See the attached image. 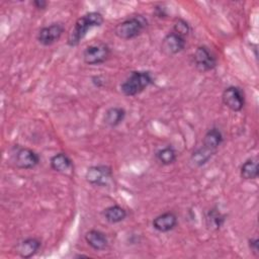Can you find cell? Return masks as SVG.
I'll return each instance as SVG.
<instances>
[{
    "label": "cell",
    "instance_id": "cell-4",
    "mask_svg": "<svg viewBox=\"0 0 259 259\" xmlns=\"http://www.w3.org/2000/svg\"><path fill=\"white\" fill-rule=\"evenodd\" d=\"M110 56V48L103 41L93 42L83 51V61L89 66H97L105 63Z\"/></svg>",
    "mask_w": 259,
    "mask_h": 259
},
{
    "label": "cell",
    "instance_id": "cell-21",
    "mask_svg": "<svg viewBox=\"0 0 259 259\" xmlns=\"http://www.w3.org/2000/svg\"><path fill=\"white\" fill-rule=\"evenodd\" d=\"M156 159L165 166L173 164L177 159V153L176 150L172 146H166L164 148L159 149L156 154Z\"/></svg>",
    "mask_w": 259,
    "mask_h": 259
},
{
    "label": "cell",
    "instance_id": "cell-8",
    "mask_svg": "<svg viewBox=\"0 0 259 259\" xmlns=\"http://www.w3.org/2000/svg\"><path fill=\"white\" fill-rule=\"evenodd\" d=\"M222 101L230 110L239 112L245 106V93L243 89L238 86H228L222 93Z\"/></svg>",
    "mask_w": 259,
    "mask_h": 259
},
{
    "label": "cell",
    "instance_id": "cell-1",
    "mask_svg": "<svg viewBox=\"0 0 259 259\" xmlns=\"http://www.w3.org/2000/svg\"><path fill=\"white\" fill-rule=\"evenodd\" d=\"M103 22V15L98 11H90L80 16L68 35L67 45L69 47H77L86 36L88 30L93 27L101 26Z\"/></svg>",
    "mask_w": 259,
    "mask_h": 259
},
{
    "label": "cell",
    "instance_id": "cell-7",
    "mask_svg": "<svg viewBox=\"0 0 259 259\" xmlns=\"http://www.w3.org/2000/svg\"><path fill=\"white\" fill-rule=\"evenodd\" d=\"M192 59L195 68L202 73L213 70L218 65L214 54L206 46L197 47L193 53Z\"/></svg>",
    "mask_w": 259,
    "mask_h": 259
},
{
    "label": "cell",
    "instance_id": "cell-22",
    "mask_svg": "<svg viewBox=\"0 0 259 259\" xmlns=\"http://www.w3.org/2000/svg\"><path fill=\"white\" fill-rule=\"evenodd\" d=\"M173 32L185 37L189 34L190 32V25L189 23L183 19V18H177L176 21L174 22V25H173V29H172Z\"/></svg>",
    "mask_w": 259,
    "mask_h": 259
},
{
    "label": "cell",
    "instance_id": "cell-16",
    "mask_svg": "<svg viewBox=\"0 0 259 259\" xmlns=\"http://www.w3.org/2000/svg\"><path fill=\"white\" fill-rule=\"evenodd\" d=\"M50 166L58 173H66L72 169L73 161L66 153L60 152L51 157Z\"/></svg>",
    "mask_w": 259,
    "mask_h": 259
},
{
    "label": "cell",
    "instance_id": "cell-12",
    "mask_svg": "<svg viewBox=\"0 0 259 259\" xmlns=\"http://www.w3.org/2000/svg\"><path fill=\"white\" fill-rule=\"evenodd\" d=\"M84 239L88 246L95 251H102L108 245V238L106 234L100 230H89L88 232H86Z\"/></svg>",
    "mask_w": 259,
    "mask_h": 259
},
{
    "label": "cell",
    "instance_id": "cell-23",
    "mask_svg": "<svg viewBox=\"0 0 259 259\" xmlns=\"http://www.w3.org/2000/svg\"><path fill=\"white\" fill-rule=\"evenodd\" d=\"M248 247L254 256H259V241L257 238H250L248 240Z\"/></svg>",
    "mask_w": 259,
    "mask_h": 259
},
{
    "label": "cell",
    "instance_id": "cell-14",
    "mask_svg": "<svg viewBox=\"0 0 259 259\" xmlns=\"http://www.w3.org/2000/svg\"><path fill=\"white\" fill-rule=\"evenodd\" d=\"M227 220V215L223 213L217 206L210 207L206 210L204 215L205 226L209 231H219Z\"/></svg>",
    "mask_w": 259,
    "mask_h": 259
},
{
    "label": "cell",
    "instance_id": "cell-5",
    "mask_svg": "<svg viewBox=\"0 0 259 259\" xmlns=\"http://www.w3.org/2000/svg\"><path fill=\"white\" fill-rule=\"evenodd\" d=\"M12 160L17 168L24 170L33 169L40 162L39 155L34 150L27 147H20L18 145L13 149Z\"/></svg>",
    "mask_w": 259,
    "mask_h": 259
},
{
    "label": "cell",
    "instance_id": "cell-17",
    "mask_svg": "<svg viewBox=\"0 0 259 259\" xmlns=\"http://www.w3.org/2000/svg\"><path fill=\"white\" fill-rule=\"evenodd\" d=\"M224 142V136L223 133L219 127H211L209 128L203 136L202 138V146L217 152L219 147L223 144Z\"/></svg>",
    "mask_w": 259,
    "mask_h": 259
},
{
    "label": "cell",
    "instance_id": "cell-15",
    "mask_svg": "<svg viewBox=\"0 0 259 259\" xmlns=\"http://www.w3.org/2000/svg\"><path fill=\"white\" fill-rule=\"evenodd\" d=\"M125 115H126V111L123 107L112 106L105 111L103 116V121L109 127H116L120 123H122V121L125 118Z\"/></svg>",
    "mask_w": 259,
    "mask_h": 259
},
{
    "label": "cell",
    "instance_id": "cell-3",
    "mask_svg": "<svg viewBox=\"0 0 259 259\" xmlns=\"http://www.w3.org/2000/svg\"><path fill=\"white\" fill-rule=\"evenodd\" d=\"M148 26L145 16L138 14L125 18L114 27V34L123 40H128L139 36Z\"/></svg>",
    "mask_w": 259,
    "mask_h": 259
},
{
    "label": "cell",
    "instance_id": "cell-20",
    "mask_svg": "<svg viewBox=\"0 0 259 259\" xmlns=\"http://www.w3.org/2000/svg\"><path fill=\"white\" fill-rule=\"evenodd\" d=\"M259 175V167L256 159H247L240 167V176L244 180H255Z\"/></svg>",
    "mask_w": 259,
    "mask_h": 259
},
{
    "label": "cell",
    "instance_id": "cell-6",
    "mask_svg": "<svg viewBox=\"0 0 259 259\" xmlns=\"http://www.w3.org/2000/svg\"><path fill=\"white\" fill-rule=\"evenodd\" d=\"M86 181L98 187H107L113 182V173L110 167L105 165L90 166L85 173Z\"/></svg>",
    "mask_w": 259,
    "mask_h": 259
},
{
    "label": "cell",
    "instance_id": "cell-13",
    "mask_svg": "<svg viewBox=\"0 0 259 259\" xmlns=\"http://www.w3.org/2000/svg\"><path fill=\"white\" fill-rule=\"evenodd\" d=\"M40 246H41V242L37 238L28 237L18 243L16 251L21 258L28 259L34 256L38 252Z\"/></svg>",
    "mask_w": 259,
    "mask_h": 259
},
{
    "label": "cell",
    "instance_id": "cell-9",
    "mask_svg": "<svg viewBox=\"0 0 259 259\" xmlns=\"http://www.w3.org/2000/svg\"><path fill=\"white\" fill-rule=\"evenodd\" d=\"M65 32V26L62 22H53L49 25L42 26L37 34L36 40L44 47H49L59 41Z\"/></svg>",
    "mask_w": 259,
    "mask_h": 259
},
{
    "label": "cell",
    "instance_id": "cell-24",
    "mask_svg": "<svg viewBox=\"0 0 259 259\" xmlns=\"http://www.w3.org/2000/svg\"><path fill=\"white\" fill-rule=\"evenodd\" d=\"M48 2L47 1H45V0H34V1H32V5L36 8V9H38V10H44V9H46L47 8V6H48Z\"/></svg>",
    "mask_w": 259,
    "mask_h": 259
},
{
    "label": "cell",
    "instance_id": "cell-25",
    "mask_svg": "<svg viewBox=\"0 0 259 259\" xmlns=\"http://www.w3.org/2000/svg\"><path fill=\"white\" fill-rule=\"evenodd\" d=\"M155 14H156L158 17H160V18L165 17V16L167 15V13H166V8H164V7H162V6H156V7H155Z\"/></svg>",
    "mask_w": 259,
    "mask_h": 259
},
{
    "label": "cell",
    "instance_id": "cell-18",
    "mask_svg": "<svg viewBox=\"0 0 259 259\" xmlns=\"http://www.w3.org/2000/svg\"><path fill=\"white\" fill-rule=\"evenodd\" d=\"M102 215L109 224H118L125 220L127 211L124 207L118 204H113L105 207L102 211Z\"/></svg>",
    "mask_w": 259,
    "mask_h": 259
},
{
    "label": "cell",
    "instance_id": "cell-10",
    "mask_svg": "<svg viewBox=\"0 0 259 259\" xmlns=\"http://www.w3.org/2000/svg\"><path fill=\"white\" fill-rule=\"evenodd\" d=\"M185 37L171 31L162 39L161 51L166 56H175L185 49Z\"/></svg>",
    "mask_w": 259,
    "mask_h": 259
},
{
    "label": "cell",
    "instance_id": "cell-2",
    "mask_svg": "<svg viewBox=\"0 0 259 259\" xmlns=\"http://www.w3.org/2000/svg\"><path fill=\"white\" fill-rule=\"evenodd\" d=\"M154 83V77L150 71L136 70L121 82L120 91L124 96L133 97L142 93Z\"/></svg>",
    "mask_w": 259,
    "mask_h": 259
},
{
    "label": "cell",
    "instance_id": "cell-11",
    "mask_svg": "<svg viewBox=\"0 0 259 259\" xmlns=\"http://www.w3.org/2000/svg\"><path fill=\"white\" fill-rule=\"evenodd\" d=\"M178 224V218L173 211H165L152 221L153 228L160 233H168L176 228Z\"/></svg>",
    "mask_w": 259,
    "mask_h": 259
},
{
    "label": "cell",
    "instance_id": "cell-19",
    "mask_svg": "<svg viewBox=\"0 0 259 259\" xmlns=\"http://www.w3.org/2000/svg\"><path fill=\"white\" fill-rule=\"evenodd\" d=\"M214 154H215L214 151H211L201 145L191 153L190 162L195 167H201L205 165Z\"/></svg>",
    "mask_w": 259,
    "mask_h": 259
}]
</instances>
